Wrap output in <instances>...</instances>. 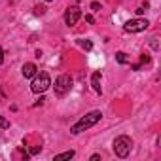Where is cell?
I'll return each instance as SVG.
<instances>
[{
  "label": "cell",
  "instance_id": "obj_1",
  "mask_svg": "<svg viewBox=\"0 0 161 161\" xmlns=\"http://www.w3.org/2000/svg\"><path fill=\"white\" fill-rule=\"evenodd\" d=\"M101 118H103L101 110H93V112L86 114L84 118H80V119H78V121L70 127V133H72V135H80L82 131H86V129H89V127L97 125V123L101 121Z\"/></svg>",
  "mask_w": 161,
  "mask_h": 161
},
{
  "label": "cell",
  "instance_id": "obj_2",
  "mask_svg": "<svg viewBox=\"0 0 161 161\" xmlns=\"http://www.w3.org/2000/svg\"><path fill=\"white\" fill-rule=\"evenodd\" d=\"M49 86H51V78H49L47 72L42 70V72H36V74L32 76V84H31L32 93H36V95L46 93V91L49 89Z\"/></svg>",
  "mask_w": 161,
  "mask_h": 161
},
{
  "label": "cell",
  "instance_id": "obj_3",
  "mask_svg": "<svg viewBox=\"0 0 161 161\" xmlns=\"http://www.w3.org/2000/svg\"><path fill=\"white\" fill-rule=\"evenodd\" d=\"M114 153L121 159H125L129 153H131V148H133V140L127 136V135H119L116 140H114Z\"/></svg>",
  "mask_w": 161,
  "mask_h": 161
},
{
  "label": "cell",
  "instance_id": "obj_4",
  "mask_svg": "<svg viewBox=\"0 0 161 161\" xmlns=\"http://www.w3.org/2000/svg\"><path fill=\"white\" fill-rule=\"evenodd\" d=\"M70 89H72V78L68 74H61L55 80V95L57 97H64Z\"/></svg>",
  "mask_w": 161,
  "mask_h": 161
},
{
  "label": "cell",
  "instance_id": "obj_5",
  "mask_svg": "<svg viewBox=\"0 0 161 161\" xmlns=\"http://www.w3.org/2000/svg\"><path fill=\"white\" fill-rule=\"evenodd\" d=\"M150 27V23H148V19H131V21H127L125 25H123V31L125 32H142V31H146Z\"/></svg>",
  "mask_w": 161,
  "mask_h": 161
},
{
  "label": "cell",
  "instance_id": "obj_6",
  "mask_svg": "<svg viewBox=\"0 0 161 161\" xmlns=\"http://www.w3.org/2000/svg\"><path fill=\"white\" fill-rule=\"evenodd\" d=\"M80 17H82V10H80L78 6L66 8V12H64V23H66L68 27H74V25L80 21Z\"/></svg>",
  "mask_w": 161,
  "mask_h": 161
},
{
  "label": "cell",
  "instance_id": "obj_7",
  "mask_svg": "<svg viewBox=\"0 0 161 161\" xmlns=\"http://www.w3.org/2000/svg\"><path fill=\"white\" fill-rule=\"evenodd\" d=\"M91 86H93V91L95 93H103V86H101V72H93L91 76Z\"/></svg>",
  "mask_w": 161,
  "mask_h": 161
},
{
  "label": "cell",
  "instance_id": "obj_8",
  "mask_svg": "<svg viewBox=\"0 0 161 161\" xmlns=\"http://www.w3.org/2000/svg\"><path fill=\"white\" fill-rule=\"evenodd\" d=\"M21 72H23L25 78H32V76L38 72V68H36L34 63H27V64H23V70H21Z\"/></svg>",
  "mask_w": 161,
  "mask_h": 161
},
{
  "label": "cell",
  "instance_id": "obj_9",
  "mask_svg": "<svg viewBox=\"0 0 161 161\" xmlns=\"http://www.w3.org/2000/svg\"><path fill=\"white\" fill-rule=\"evenodd\" d=\"M74 155H76V152H74V150H68V152H63V153L55 155V161H61V159H72Z\"/></svg>",
  "mask_w": 161,
  "mask_h": 161
},
{
  "label": "cell",
  "instance_id": "obj_10",
  "mask_svg": "<svg viewBox=\"0 0 161 161\" xmlns=\"http://www.w3.org/2000/svg\"><path fill=\"white\" fill-rule=\"evenodd\" d=\"M116 61H118L119 64H127V63H129V57H127V53L118 51V53H116Z\"/></svg>",
  "mask_w": 161,
  "mask_h": 161
},
{
  "label": "cell",
  "instance_id": "obj_11",
  "mask_svg": "<svg viewBox=\"0 0 161 161\" xmlns=\"http://www.w3.org/2000/svg\"><path fill=\"white\" fill-rule=\"evenodd\" d=\"M8 127H10V121L4 116H0V129H8Z\"/></svg>",
  "mask_w": 161,
  "mask_h": 161
},
{
  "label": "cell",
  "instance_id": "obj_12",
  "mask_svg": "<svg viewBox=\"0 0 161 161\" xmlns=\"http://www.w3.org/2000/svg\"><path fill=\"white\" fill-rule=\"evenodd\" d=\"M80 46L86 49H91V42H87V40H80Z\"/></svg>",
  "mask_w": 161,
  "mask_h": 161
},
{
  "label": "cell",
  "instance_id": "obj_13",
  "mask_svg": "<svg viewBox=\"0 0 161 161\" xmlns=\"http://www.w3.org/2000/svg\"><path fill=\"white\" fill-rule=\"evenodd\" d=\"M44 10H46L44 6H36V8H34V14H36V15H42V14H44Z\"/></svg>",
  "mask_w": 161,
  "mask_h": 161
},
{
  "label": "cell",
  "instance_id": "obj_14",
  "mask_svg": "<svg viewBox=\"0 0 161 161\" xmlns=\"http://www.w3.org/2000/svg\"><path fill=\"white\" fill-rule=\"evenodd\" d=\"M42 150V146H34V148H31V153H38Z\"/></svg>",
  "mask_w": 161,
  "mask_h": 161
},
{
  "label": "cell",
  "instance_id": "obj_15",
  "mask_svg": "<svg viewBox=\"0 0 161 161\" xmlns=\"http://www.w3.org/2000/svg\"><path fill=\"white\" fill-rule=\"evenodd\" d=\"M99 8H101V4H99V2H93V4H91V10H99Z\"/></svg>",
  "mask_w": 161,
  "mask_h": 161
},
{
  "label": "cell",
  "instance_id": "obj_16",
  "mask_svg": "<svg viewBox=\"0 0 161 161\" xmlns=\"http://www.w3.org/2000/svg\"><path fill=\"white\" fill-rule=\"evenodd\" d=\"M86 21H87V23H95V19H93V15H86Z\"/></svg>",
  "mask_w": 161,
  "mask_h": 161
},
{
  "label": "cell",
  "instance_id": "obj_17",
  "mask_svg": "<svg viewBox=\"0 0 161 161\" xmlns=\"http://www.w3.org/2000/svg\"><path fill=\"white\" fill-rule=\"evenodd\" d=\"M99 159H101V155H99V153H93V155H91V161H99Z\"/></svg>",
  "mask_w": 161,
  "mask_h": 161
},
{
  "label": "cell",
  "instance_id": "obj_18",
  "mask_svg": "<svg viewBox=\"0 0 161 161\" xmlns=\"http://www.w3.org/2000/svg\"><path fill=\"white\" fill-rule=\"evenodd\" d=\"M4 63V51H2V47H0V64Z\"/></svg>",
  "mask_w": 161,
  "mask_h": 161
},
{
  "label": "cell",
  "instance_id": "obj_19",
  "mask_svg": "<svg viewBox=\"0 0 161 161\" xmlns=\"http://www.w3.org/2000/svg\"><path fill=\"white\" fill-rule=\"evenodd\" d=\"M46 2H53V0H46Z\"/></svg>",
  "mask_w": 161,
  "mask_h": 161
}]
</instances>
